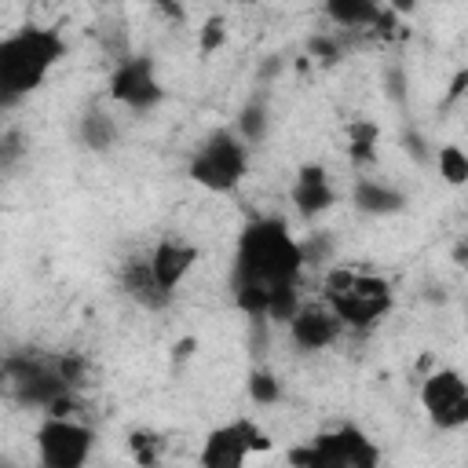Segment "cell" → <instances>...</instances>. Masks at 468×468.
<instances>
[{"label": "cell", "mask_w": 468, "mask_h": 468, "mask_svg": "<svg viewBox=\"0 0 468 468\" xmlns=\"http://www.w3.org/2000/svg\"><path fill=\"white\" fill-rule=\"evenodd\" d=\"M256 450H271L267 431L249 417H234L230 424H219L216 431H208V439L201 446V464H208V468H238Z\"/></svg>", "instance_id": "cell-7"}, {"label": "cell", "mask_w": 468, "mask_h": 468, "mask_svg": "<svg viewBox=\"0 0 468 468\" xmlns=\"http://www.w3.org/2000/svg\"><path fill=\"white\" fill-rule=\"evenodd\" d=\"M380 11V0H325V15L344 29H373Z\"/></svg>", "instance_id": "cell-15"}, {"label": "cell", "mask_w": 468, "mask_h": 468, "mask_svg": "<svg viewBox=\"0 0 468 468\" xmlns=\"http://www.w3.org/2000/svg\"><path fill=\"white\" fill-rule=\"evenodd\" d=\"M197 256H201L197 245H190V241H183V238H161V241L154 245V252H150V267H154L161 289H165V292H176V289L183 285V278L194 271Z\"/></svg>", "instance_id": "cell-12"}, {"label": "cell", "mask_w": 468, "mask_h": 468, "mask_svg": "<svg viewBox=\"0 0 468 468\" xmlns=\"http://www.w3.org/2000/svg\"><path fill=\"white\" fill-rule=\"evenodd\" d=\"M322 292H325V303L340 314V322L347 329L377 325L395 303V292H391L388 278L351 271V267H329L325 278H322Z\"/></svg>", "instance_id": "cell-3"}, {"label": "cell", "mask_w": 468, "mask_h": 468, "mask_svg": "<svg viewBox=\"0 0 468 468\" xmlns=\"http://www.w3.org/2000/svg\"><path fill=\"white\" fill-rule=\"evenodd\" d=\"M121 285H124V292H128L139 307H146V311H161V307L172 300V292L161 289V282H157V274H154V267H150V256H146V260H128V263L121 267Z\"/></svg>", "instance_id": "cell-13"}, {"label": "cell", "mask_w": 468, "mask_h": 468, "mask_svg": "<svg viewBox=\"0 0 468 468\" xmlns=\"http://www.w3.org/2000/svg\"><path fill=\"white\" fill-rule=\"evenodd\" d=\"M289 461L303 464V468H373L380 461V453L362 428L344 424L336 431H322L307 446L289 450Z\"/></svg>", "instance_id": "cell-5"}, {"label": "cell", "mask_w": 468, "mask_h": 468, "mask_svg": "<svg viewBox=\"0 0 468 468\" xmlns=\"http://www.w3.org/2000/svg\"><path fill=\"white\" fill-rule=\"evenodd\" d=\"M300 249H303V263H329L333 256V241L325 234H311L307 241H300Z\"/></svg>", "instance_id": "cell-26"}, {"label": "cell", "mask_w": 468, "mask_h": 468, "mask_svg": "<svg viewBox=\"0 0 468 468\" xmlns=\"http://www.w3.org/2000/svg\"><path fill=\"white\" fill-rule=\"evenodd\" d=\"M55 362V369H58V377H62V384L66 388H80L84 384V377H88V362H84V355H73V351H62V355H55L51 358Z\"/></svg>", "instance_id": "cell-23"}, {"label": "cell", "mask_w": 468, "mask_h": 468, "mask_svg": "<svg viewBox=\"0 0 468 468\" xmlns=\"http://www.w3.org/2000/svg\"><path fill=\"white\" fill-rule=\"evenodd\" d=\"M420 406L428 420L442 431L468 424V380L457 369H435L420 384Z\"/></svg>", "instance_id": "cell-8"}, {"label": "cell", "mask_w": 468, "mask_h": 468, "mask_svg": "<svg viewBox=\"0 0 468 468\" xmlns=\"http://www.w3.org/2000/svg\"><path fill=\"white\" fill-rule=\"evenodd\" d=\"M333 201H336V190L329 183L325 165H300L292 176V208L303 219H314V216L329 212Z\"/></svg>", "instance_id": "cell-11"}, {"label": "cell", "mask_w": 468, "mask_h": 468, "mask_svg": "<svg viewBox=\"0 0 468 468\" xmlns=\"http://www.w3.org/2000/svg\"><path fill=\"white\" fill-rule=\"evenodd\" d=\"M377 143H380V128L373 121L358 117V121L347 124V157H351V165L369 168L377 161Z\"/></svg>", "instance_id": "cell-16"}, {"label": "cell", "mask_w": 468, "mask_h": 468, "mask_svg": "<svg viewBox=\"0 0 468 468\" xmlns=\"http://www.w3.org/2000/svg\"><path fill=\"white\" fill-rule=\"evenodd\" d=\"M461 95H468V69H457V73H453V80H450V88H446V102H453V99H461Z\"/></svg>", "instance_id": "cell-31"}, {"label": "cell", "mask_w": 468, "mask_h": 468, "mask_svg": "<svg viewBox=\"0 0 468 468\" xmlns=\"http://www.w3.org/2000/svg\"><path fill=\"white\" fill-rule=\"evenodd\" d=\"M300 307H303V303H300V285H296V282H285V285H274V289H271L267 318H271V322H285V325H289V318H292Z\"/></svg>", "instance_id": "cell-20"}, {"label": "cell", "mask_w": 468, "mask_h": 468, "mask_svg": "<svg viewBox=\"0 0 468 468\" xmlns=\"http://www.w3.org/2000/svg\"><path fill=\"white\" fill-rule=\"evenodd\" d=\"M300 271H303V249L289 234L285 219L263 216L241 230L234 252V282H263L274 289L296 282Z\"/></svg>", "instance_id": "cell-1"}, {"label": "cell", "mask_w": 468, "mask_h": 468, "mask_svg": "<svg viewBox=\"0 0 468 468\" xmlns=\"http://www.w3.org/2000/svg\"><path fill=\"white\" fill-rule=\"evenodd\" d=\"M453 260L464 263V260H468V245H457V249H453Z\"/></svg>", "instance_id": "cell-34"}, {"label": "cell", "mask_w": 468, "mask_h": 468, "mask_svg": "<svg viewBox=\"0 0 468 468\" xmlns=\"http://www.w3.org/2000/svg\"><path fill=\"white\" fill-rule=\"evenodd\" d=\"M388 7H391L395 15H410V11H413V0H388Z\"/></svg>", "instance_id": "cell-33"}, {"label": "cell", "mask_w": 468, "mask_h": 468, "mask_svg": "<svg viewBox=\"0 0 468 468\" xmlns=\"http://www.w3.org/2000/svg\"><path fill=\"white\" fill-rule=\"evenodd\" d=\"M307 55L314 58V62H325V66H333V62H340V40L336 37H325V33H314L311 40H307Z\"/></svg>", "instance_id": "cell-25"}, {"label": "cell", "mask_w": 468, "mask_h": 468, "mask_svg": "<svg viewBox=\"0 0 468 468\" xmlns=\"http://www.w3.org/2000/svg\"><path fill=\"white\" fill-rule=\"evenodd\" d=\"M128 446H132V461L139 464H154L161 457V435L157 431H146V428H135L128 435Z\"/></svg>", "instance_id": "cell-22"}, {"label": "cell", "mask_w": 468, "mask_h": 468, "mask_svg": "<svg viewBox=\"0 0 468 468\" xmlns=\"http://www.w3.org/2000/svg\"><path fill=\"white\" fill-rule=\"evenodd\" d=\"M347 325L340 322V314L329 303H303L292 318H289V340L300 351H325L340 340Z\"/></svg>", "instance_id": "cell-10"}, {"label": "cell", "mask_w": 468, "mask_h": 468, "mask_svg": "<svg viewBox=\"0 0 468 468\" xmlns=\"http://www.w3.org/2000/svg\"><path fill=\"white\" fill-rule=\"evenodd\" d=\"M91 428L73 417H48L37 428V457L44 468H80L91 453Z\"/></svg>", "instance_id": "cell-6"}, {"label": "cell", "mask_w": 468, "mask_h": 468, "mask_svg": "<svg viewBox=\"0 0 468 468\" xmlns=\"http://www.w3.org/2000/svg\"><path fill=\"white\" fill-rule=\"evenodd\" d=\"M194 351H197V340H194V336H183V340H176V344H172V362H176V366H183Z\"/></svg>", "instance_id": "cell-29"}, {"label": "cell", "mask_w": 468, "mask_h": 468, "mask_svg": "<svg viewBox=\"0 0 468 468\" xmlns=\"http://www.w3.org/2000/svg\"><path fill=\"white\" fill-rule=\"evenodd\" d=\"M161 80L150 58H121L110 77V99L128 110H150L161 102Z\"/></svg>", "instance_id": "cell-9"}, {"label": "cell", "mask_w": 468, "mask_h": 468, "mask_svg": "<svg viewBox=\"0 0 468 468\" xmlns=\"http://www.w3.org/2000/svg\"><path fill=\"white\" fill-rule=\"evenodd\" d=\"M223 40H227V22H223L219 15L205 18V26H201V33H197V51H201V55H212V51L223 48Z\"/></svg>", "instance_id": "cell-24"}, {"label": "cell", "mask_w": 468, "mask_h": 468, "mask_svg": "<svg viewBox=\"0 0 468 468\" xmlns=\"http://www.w3.org/2000/svg\"><path fill=\"white\" fill-rule=\"evenodd\" d=\"M113 139H117V124H113L110 113L88 110V113L80 117V143H84L88 150H110Z\"/></svg>", "instance_id": "cell-17"}, {"label": "cell", "mask_w": 468, "mask_h": 468, "mask_svg": "<svg viewBox=\"0 0 468 468\" xmlns=\"http://www.w3.org/2000/svg\"><path fill=\"white\" fill-rule=\"evenodd\" d=\"M18 157H22V135L15 128H7L4 139H0V165H4V172H11Z\"/></svg>", "instance_id": "cell-27"}, {"label": "cell", "mask_w": 468, "mask_h": 468, "mask_svg": "<svg viewBox=\"0 0 468 468\" xmlns=\"http://www.w3.org/2000/svg\"><path fill=\"white\" fill-rule=\"evenodd\" d=\"M249 172V143L234 128H216L190 157V179L212 194H230Z\"/></svg>", "instance_id": "cell-4"}, {"label": "cell", "mask_w": 468, "mask_h": 468, "mask_svg": "<svg viewBox=\"0 0 468 468\" xmlns=\"http://www.w3.org/2000/svg\"><path fill=\"white\" fill-rule=\"evenodd\" d=\"M351 201H355V208L366 212V216H391V212H399V208L406 205V197H402L395 186H388V183H380V179H369V176L355 179Z\"/></svg>", "instance_id": "cell-14"}, {"label": "cell", "mask_w": 468, "mask_h": 468, "mask_svg": "<svg viewBox=\"0 0 468 468\" xmlns=\"http://www.w3.org/2000/svg\"><path fill=\"white\" fill-rule=\"evenodd\" d=\"M150 7H154L165 22H179V26L186 22V4H183V0H150Z\"/></svg>", "instance_id": "cell-28"}, {"label": "cell", "mask_w": 468, "mask_h": 468, "mask_svg": "<svg viewBox=\"0 0 468 468\" xmlns=\"http://www.w3.org/2000/svg\"><path fill=\"white\" fill-rule=\"evenodd\" d=\"M249 399L256 402V406H274L278 399H282V380L271 373V369H252L249 373Z\"/></svg>", "instance_id": "cell-21"}, {"label": "cell", "mask_w": 468, "mask_h": 468, "mask_svg": "<svg viewBox=\"0 0 468 468\" xmlns=\"http://www.w3.org/2000/svg\"><path fill=\"white\" fill-rule=\"evenodd\" d=\"M384 77H388V99H391V102H402V95H406V91H402V69L391 66Z\"/></svg>", "instance_id": "cell-30"}, {"label": "cell", "mask_w": 468, "mask_h": 468, "mask_svg": "<svg viewBox=\"0 0 468 468\" xmlns=\"http://www.w3.org/2000/svg\"><path fill=\"white\" fill-rule=\"evenodd\" d=\"M464 186H468V183H464Z\"/></svg>", "instance_id": "cell-36"}, {"label": "cell", "mask_w": 468, "mask_h": 468, "mask_svg": "<svg viewBox=\"0 0 468 468\" xmlns=\"http://www.w3.org/2000/svg\"><path fill=\"white\" fill-rule=\"evenodd\" d=\"M102 4H117V0H102Z\"/></svg>", "instance_id": "cell-35"}, {"label": "cell", "mask_w": 468, "mask_h": 468, "mask_svg": "<svg viewBox=\"0 0 468 468\" xmlns=\"http://www.w3.org/2000/svg\"><path fill=\"white\" fill-rule=\"evenodd\" d=\"M267 124H271L267 102H263V99H252V102L241 106V113H238V121H234V132H238L245 143H260V139L267 135Z\"/></svg>", "instance_id": "cell-18"}, {"label": "cell", "mask_w": 468, "mask_h": 468, "mask_svg": "<svg viewBox=\"0 0 468 468\" xmlns=\"http://www.w3.org/2000/svg\"><path fill=\"white\" fill-rule=\"evenodd\" d=\"M66 55V44L55 29L26 26L0 40V99L4 106H15L29 91H37L51 66Z\"/></svg>", "instance_id": "cell-2"}, {"label": "cell", "mask_w": 468, "mask_h": 468, "mask_svg": "<svg viewBox=\"0 0 468 468\" xmlns=\"http://www.w3.org/2000/svg\"><path fill=\"white\" fill-rule=\"evenodd\" d=\"M402 143H406V150H410L417 161H428V157H431V154L424 150V139H420L417 132H406V135H402Z\"/></svg>", "instance_id": "cell-32"}, {"label": "cell", "mask_w": 468, "mask_h": 468, "mask_svg": "<svg viewBox=\"0 0 468 468\" xmlns=\"http://www.w3.org/2000/svg\"><path fill=\"white\" fill-rule=\"evenodd\" d=\"M435 168H439V176H442V183H450V186H464L468 183V154L461 150V146H453V143H446V146H439L435 150Z\"/></svg>", "instance_id": "cell-19"}]
</instances>
